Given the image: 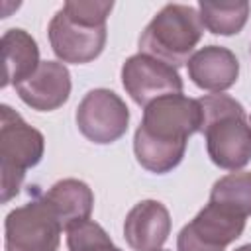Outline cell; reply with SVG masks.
Instances as JSON below:
<instances>
[{
  "label": "cell",
  "instance_id": "6da1fadb",
  "mask_svg": "<svg viewBox=\"0 0 251 251\" xmlns=\"http://www.w3.org/2000/svg\"><path fill=\"white\" fill-rule=\"evenodd\" d=\"M202 126V108L198 98L169 94L151 102L133 135V153L137 163L155 175H165L178 167L184 157L188 137Z\"/></svg>",
  "mask_w": 251,
  "mask_h": 251
},
{
  "label": "cell",
  "instance_id": "7a4b0ae2",
  "mask_svg": "<svg viewBox=\"0 0 251 251\" xmlns=\"http://www.w3.org/2000/svg\"><path fill=\"white\" fill-rule=\"evenodd\" d=\"M114 2L69 0L49 22V43L61 63L84 65L94 61L106 45V20Z\"/></svg>",
  "mask_w": 251,
  "mask_h": 251
},
{
  "label": "cell",
  "instance_id": "3957f363",
  "mask_svg": "<svg viewBox=\"0 0 251 251\" xmlns=\"http://www.w3.org/2000/svg\"><path fill=\"white\" fill-rule=\"evenodd\" d=\"M208 157L226 171H239L251 161V124L241 102L229 94H208L198 98Z\"/></svg>",
  "mask_w": 251,
  "mask_h": 251
},
{
  "label": "cell",
  "instance_id": "277c9868",
  "mask_svg": "<svg viewBox=\"0 0 251 251\" xmlns=\"http://www.w3.org/2000/svg\"><path fill=\"white\" fill-rule=\"evenodd\" d=\"M204 35L198 8L188 4H167L145 25L139 35V53L151 55L171 67L188 63L194 47Z\"/></svg>",
  "mask_w": 251,
  "mask_h": 251
},
{
  "label": "cell",
  "instance_id": "5b68a950",
  "mask_svg": "<svg viewBox=\"0 0 251 251\" xmlns=\"http://www.w3.org/2000/svg\"><path fill=\"white\" fill-rule=\"evenodd\" d=\"M45 151V137L8 104L0 106V200L10 202Z\"/></svg>",
  "mask_w": 251,
  "mask_h": 251
},
{
  "label": "cell",
  "instance_id": "8992f818",
  "mask_svg": "<svg viewBox=\"0 0 251 251\" xmlns=\"http://www.w3.org/2000/svg\"><path fill=\"white\" fill-rule=\"evenodd\" d=\"M63 224L55 210L43 200H31L14 208L4 222L6 251H57Z\"/></svg>",
  "mask_w": 251,
  "mask_h": 251
},
{
  "label": "cell",
  "instance_id": "52a82bcc",
  "mask_svg": "<svg viewBox=\"0 0 251 251\" xmlns=\"http://www.w3.org/2000/svg\"><path fill=\"white\" fill-rule=\"evenodd\" d=\"M245 216L210 202L178 231L176 251H226L241 237Z\"/></svg>",
  "mask_w": 251,
  "mask_h": 251
},
{
  "label": "cell",
  "instance_id": "ba28073f",
  "mask_svg": "<svg viewBox=\"0 0 251 251\" xmlns=\"http://www.w3.org/2000/svg\"><path fill=\"white\" fill-rule=\"evenodd\" d=\"M78 131L92 143L108 145L118 141L129 124L126 102L108 88H94L84 94L75 114Z\"/></svg>",
  "mask_w": 251,
  "mask_h": 251
},
{
  "label": "cell",
  "instance_id": "9c48e42d",
  "mask_svg": "<svg viewBox=\"0 0 251 251\" xmlns=\"http://www.w3.org/2000/svg\"><path fill=\"white\" fill-rule=\"evenodd\" d=\"M122 84L129 98L143 108L163 96L182 94V78L176 67L145 53H135L126 59L122 65Z\"/></svg>",
  "mask_w": 251,
  "mask_h": 251
},
{
  "label": "cell",
  "instance_id": "30bf717a",
  "mask_svg": "<svg viewBox=\"0 0 251 251\" xmlns=\"http://www.w3.org/2000/svg\"><path fill=\"white\" fill-rule=\"evenodd\" d=\"M20 100L37 112L61 108L71 96V73L61 61H41L37 71L14 86Z\"/></svg>",
  "mask_w": 251,
  "mask_h": 251
},
{
  "label": "cell",
  "instance_id": "8fae6325",
  "mask_svg": "<svg viewBox=\"0 0 251 251\" xmlns=\"http://www.w3.org/2000/svg\"><path fill=\"white\" fill-rule=\"evenodd\" d=\"M171 233V214L159 200H141L126 216L124 237L133 251H159Z\"/></svg>",
  "mask_w": 251,
  "mask_h": 251
},
{
  "label": "cell",
  "instance_id": "7c38bea8",
  "mask_svg": "<svg viewBox=\"0 0 251 251\" xmlns=\"http://www.w3.org/2000/svg\"><path fill=\"white\" fill-rule=\"evenodd\" d=\"M188 78L202 90L220 94L231 88L239 76V61L222 45H206L188 59Z\"/></svg>",
  "mask_w": 251,
  "mask_h": 251
},
{
  "label": "cell",
  "instance_id": "4fadbf2b",
  "mask_svg": "<svg viewBox=\"0 0 251 251\" xmlns=\"http://www.w3.org/2000/svg\"><path fill=\"white\" fill-rule=\"evenodd\" d=\"M0 45H2V63H4L2 88L10 84L14 86L20 84L22 80L29 78L41 65L37 41L25 29L12 27L4 31Z\"/></svg>",
  "mask_w": 251,
  "mask_h": 251
},
{
  "label": "cell",
  "instance_id": "5bb4252c",
  "mask_svg": "<svg viewBox=\"0 0 251 251\" xmlns=\"http://www.w3.org/2000/svg\"><path fill=\"white\" fill-rule=\"evenodd\" d=\"M43 200L55 210L65 231L75 224L90 220L94 208V194L90 186L78 178H63L55 182L43 194Z\"/></svg>",
  "mask_w": 251,
  "mask_h": 251
},
{
  "label": "cell",
  "instance_id": "9a60e30c",
  "mask_svg": "<svg viewBox=\"0 0 251 251\" xmlns=\"http://www.w3.org/2000/svg\"><path fill=\"white\" fill-rule=\"evenodd\" d=\"M251 6L245 0L235 2H200L198 14L202 25L214 35H235L247 24Z\"/></svg>",
  "mask_w": 251,
  "mask_h": 251
},
{
  "label": "cell",
  "instance_id": "2e32d148",
  "mask_svg": "<svg viewBox=\"0 0 251 251\" xmlns=\"http://www.w3.org/2000/svg\"><path fill=\"white\" fill-rule=\"evenodd\" d=\"M210 202L226 206L241 216H251V173L235 171L218 178L210 190Z\"/></svg>",
  "mask_w": 251,
  "mask_h": 251
},
{
  "label": "cell",
  "instance_id": "e0dca14e",
  "mask_svg": "<svg viewBox=\"0 0 251 251\" xmlns=\"http://www.w3.org/2000/svg\"><path fill=\"white\" fill-rule=\"evenodd\" d=\"M67 247L69 251H122L114 245L106 229L92 220L75 224L67 229Z\"/></svg>",
  "mask_w": 251,
  "mask_h": 251
},
{
  "label": "cell",
  "instance_id": "ac0fdd59",
  "mask_svg": "<svg viewBox=\"0 0 251 251\" xmlns=\"http://www.w3.org/2000/svg\"><path fill=\"white\" fill-rule=\"evenodd\" d=\"M235 251H251V243H247V245H241V247H237Z\"/></svg>",
  "mask_w": 251,
  "mask_h": 251
},
{
  "label": "cell",
  "instance_id": "d6986e66",
  "mask_svg": "<svg viewBox=\"0 0 251 251\" xmlns=\"http://www.w3.org/2000/svg\"><path fill=\"white\" fill-rule=\"evenodd\" d=\"M249 124H251V118H249Z\"/></svg>",
  "mask_w": 251,
  "mask_h": 251
},
{
  "label": "cell",
  "instance_id": "ffe728a7",
  "mask_svg": "<svg viewBox=\"0 0 251 251\" xmlns=\"http://www.w3.org/2000/svg\"><path fill=\"white\" fill-rule=\"evenodd\" d=\"M159 251H165V249H159Z\"/></svg>",
  "mask_w": 251,
  "mask_h": 251
}]
</instances>
